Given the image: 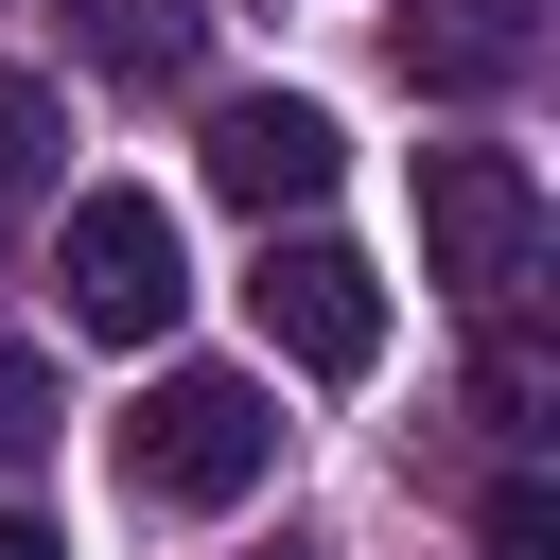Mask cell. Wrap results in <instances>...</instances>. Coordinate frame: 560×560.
Masks as SVG:
<instances>
[{"label":"cell","instance_id":"cell-1","mask_svg":"<svg viewBox=\"0 0 560 560\" xmlns=\"http://www.w3.org/2000/svg\"><path fill=\"white\" fill-rule=\"evenodd\" d=\"M280 472V385L262 368H158L122 420V490L140 508H245Z\"/></svg>","mask_w":560,"mask_h":560},{"label":"cell","instance_id":"cell-6","mask_svg":"<svg viewBox=\"0 0 560 560\" xmlns=\"http://www.w3.org/2000/svg\"><path fill=\"white\" fill-rule=\"evenodd\" d=\"M542 70V0H402V88L420 105H490Z\"/></svg>","mask_w":560,"mask_h":560},{"label":"cell","instance_id":"cell-3","mask_svg":"<svg viewBox=\"0 0 560 560\" xmlns=\"http://www.w3.org/2000/svg\"><path fill=\"white\" fill-rule=\"evenodd\" d=\"M420 280H438L455 315H508V298L542 280V175H525L508 140H438V158H420Z\"/></svg>","mask_w":560,"mask_h":560},{"label":"cell","instance_id":"cell-5","mask_svg":"<svg viewBox=\"0 0 560 560\" xmlns=\"http://www.w3.org/2000/svg\"><path fill=\"white\" fill-rule=\"evenodd\" d=\"M332 175H350L332 105H298V88H245V105H210V192H228V210H262V228H280V210H315Z\"/></svg>","mask_w":560,"mask_h":560},{"label":"cell","instance_id":"cell-4","mask_svg":"<svg viewBox=\"0 0 560 560\" xmlns=\"http://www.w3.org/2000/svg\"><path fill=\"white\" fill-rule=\"evenodd\" d=\"M245 315H262V350H280V368H315V385H368V368H385V262H368V245H332V228H262Z\"/></svg>","mask_w":560,"mask_h":560},{"label":"cell","instance_id":"cell-2","mask_svg":"<svg viewBox=\"0 0 560 560\" xmlns=\"http://www.w3.org/2000/svg\"><path fill=\"white\" fill-rule=\"evenodd\" d=\"M52 298H70V332H105V350H158V332L192 315V245H175V210H158L140 175L70 192V210H52Z\"/></svg>","mask_w":560,"mask_h":560},{"label":"cell","instance_id":"cell-11","mask_svg":"<svg viewBox=\"0 0 560 560\" xmlns=\"http://www.w3.org/2000/svg\"><path fill=\"white\" fill-rule=\"evenodd\" d=\"M35 455H52V368L0 350V472H35Z\"/></svg>","mask_w":560,"mask_h":560},{"label":"cell","instance_id":"cell-10","mask_svg":"<svg viewBox=\"0 0 560 560\" xmlns=\"http://www.w3.org/2000/svg\"><path fill=\"white\" fill-rule=\"evenodd\" d=\"M472 560H560V490H542L525 455L490 472V508H472Z\"/></svg>","mask_w":560,"mask_h":560},{"label":"cell","instance_id":"cell-7","mask_svg":"<svg viewBox=\"0 0 560 560\" xmlns=\"http://www.w3.org/2000/svg\"><path fill=\"white\" fill-rule=\"evenodd\" d=\"M70 18V52L105 70V88H175L192 52H210V0H52Z\"/></svg>","mask_w":560,"mask_h":560},{"label":"cell","instance_id":"cell-8","mask_svg":"<svg viewBox=\"0 0 560 560\" xmlns=\"http://www.w3.org/2000/svg\"><path fill=\"white\" fill-rule=\"evenodd\" d=\"M472 402H490V438H508V455L542 438V402H560V368H542V332H525V298H508V315H472Z\"/></svg>","mask_w":560,"mask_h":560},{"label":"cell","instance_id":"cell-9","mask_svg":"<svg viewBox=\"0 0 560 560\" xmlns=\"http://www.w3.org/2000/svg\"><path fill=\"white\" fill-rule=\"evenodd\" d=\"M70 175V105H52V70H0V210H35Z\"/></svg>","mask_w":560,"mask_h":560},{"label":"cell","instance_id":"cell-12","mask_svg":"<svg viewBox=\"0 0 560 560\" xmlns=\"http://www.w3.org/2000/svg\"><path fill=\"white\" fill-rule=\"evenodd\" d=\"M0 560H70V542H52V525H35V508H0Z\"/></svg>","mask_w":560,"mask_h":560},{"label":"cell","instance_id":"cell-13","mask_svg":"<svg viewBox=\"0 0 560 560\" xmlns=\"http://www.w3.org/2000/svg\"><path fill=\"white\" fill-rule=\"evenodd\" d=\"M280 560H298V542H280Z\"/></svg>","mask_w":560,"mask_h":560}]
</instances>
